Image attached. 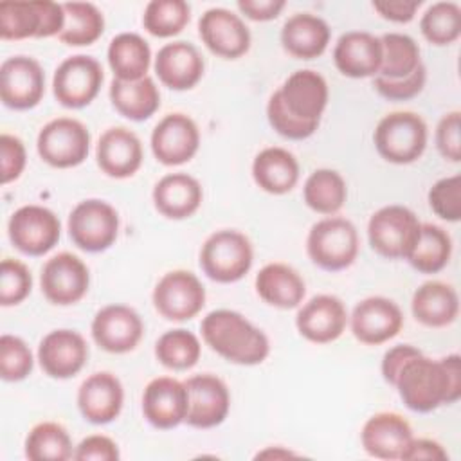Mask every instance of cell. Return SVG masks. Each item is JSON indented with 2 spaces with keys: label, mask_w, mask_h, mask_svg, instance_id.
I'll return each instance as SVG.
<instances>
[{
  "label": "cell",
  "mask_w": 461,
  "mask_h": 461,
  "mask_svg": "<svg viewBox=\"0 0 461 461\" xmlns=\"http://www.w3.org/2000/svg\"><path fill=\"white\" fill-rule=\"evenodd\" d=\"M393 387L414 412L425 414L439 405L456 403L461 398V357L450 353L432 360L421 353L400 369Z\"/></svg>",
  "instance_id": "1"
},
{
  "label": "cell",
  "mask_w": 461,
  "mask_h": 461,
  "mask_svg": "<svg viewBox=\"0 0 461 461\" xmlns=\"http://www.w3.org/2000/svg\"><path fill=\"white\" fill-rule=\"evenodd\" d=\"M200 331L203 342L214 353L236 366H258L270 353L267 333L234 310L209 312L200 322Z\"/></svg>",
  "instance_id": "2"
},
{
  "label": "cell",
  "mask_w": 461,
  "mask_h": 461,
  "mask_svg": "<svg viewBox=\"0 0 461 461\" xmlns=\"http://www.w3.org/2000/svg\"><path fill=\"white\" fill-rule=\"evenodd\" d=\"M427 140V122L414 112H391L384 115L373 133L378 155L398 166L416 162L423 155Z\"/></svg>",
  "instance_id": "3"
},
{
  "label": "cell",
  "mask_w": 461,
  "mask_h": 461,
  "mask_svg": "<svg viewBox=\"0 0 461 461\" xmlns=\"http://www.w3.org/2000/svg\"><path fill=\"white\" fill-rule=\"evenodd\" d=\"M357 227L340 216H326L312 225L306 236V254L313 265L339 272L353 265L358 256Z\"/></svg>",
  "instance_id": "4"
},
{
  "label": "cell",
  "mask_w": 461,
  "mask_h": 461,
  "mask_svg": "<svg viewBox=\"0 0 461 461\" xmlns=\"http://www.w3.org/2000/svg\"><path fill=\"white\" fill-rule=\"evenodd\" d=\"M254 263L250 240L236 229L212 232L200 249V267L216 283H236L243 279Z\"/></svg>",
  "instance_id": "5"
},
{
  "label": "cell",
  "mask_w": 461,
  "mask_h": 461,
  "mask_svg": "<svg viewBox=\"0 0 461 461\" xmlns=\"http://www.w3.org/2000/svg\"><path fill=\"white\" fill-rule=\"evenodd\" d=\"M421 223L405 205H384L375 211L367 221V240L371 249L387 259H407Z\"/></svg>",
  "instance_id": "6"
},
{
  "label": "cell",
  "mask_w": 461,
  "mask_h": 461,
  "mask_svg": "<svg viewBox=\"0 0 461 461\" xmlns=\"http://www.w3.org/2000/svg\"><path fill=\"white\" fill-rule=\"evenodd\" d=\"M65 25L63 4L50 0L2 2L0 4V38H50L58 36Z\"/></svg>",
  "instance_id": "7"
},
{
  "label": "cell",
  "mask_w": 461,
  "mask_h": 461,
  "mask_svg": "<svg viewBox=\"0 0 461 461\" xmlns=\"http://www.w3.org/2000/svg\"><path fill=\"white\" fill-rule=\"evenodd\" d=\"M36 149L40 158L52 167H76L90 153V131L74 117H56L40 130Z\"/></svg>",
  "instance_id": "8"
},
{
  "label": "cell",
  "mask_w": 461,
  "mask_h": 461,
  "mask_svg": "<svg viewBox=\"0 0 461 461\" xmlns=\"http://www.w3.org/2000/svg\"><path fill=\"white\" fill-rule=\"evenodd\" d=\"M67 229L77 249L92 254L103 252L117 240L119 212L104 200L88 198L70 211Z\"/></svg>",
  "instance_id": "9"
},
{
  "label": "cell",
  "mask_w": 461,
  "mask_h": 461,
  "mask_svg": "<svg viewBox=\"0 0 461 461\" xmlns=\"http://www.w3.org/2000/svg\"><path fill=\"white\" fill-rule=\"evenodd\" d=\"M104 81L101 63L86 54L65 58L52 76V94L65 108L88 106Z\"/></svg>",
  "instance_id": "10"
},
{
  "label": "cell",
  "mask_w": 461,
  "mask_h": 461,
  "mask_svg": "<svg viewBox=\"0 0 461 461\" xmlns=\"http://www.w3.org/2000/svg\"><path fill=\"white\" fill-rule=\"evenodd\" d=\"M151 301L166 321L184 322L196 317L205 306V288L189 270L166 272L155 285Z\"/></svg>",
  "instance_id": "11"
},
{
  "label": "cell",
  "mask_w": 461,
  "mask_h": 461,
  "mask_svg": "<svg viewBox=\"0 0 461 461\" xmlns=\"http://www.w3.org/2000/svg\"><path fill=\"white\" fill-rule=\"evenodd\" d=\"M7 236L14 249L27 256H43L58 245L61 223L49 207L29 203L18 207L7 221Z\"/></svg>",
  "instance_id": "12"
},
{
  "label": "cell",
  "mask_w": 461,
  "mask_h": 461,
  "mask_svg": "<svg viewBox=\"0 0 461 461\" xmlns=\"http://www.w3.org/2000/svg\"><path fill=\"white\" fill-rule=\"evenodd\" d=\"M40 286L49 303L56 306H70L86 295L90 286V270L79 256L72 252H59L43 263Z\"/></svg>",
  "instance_id": "13"
},
{
  "label": "cell",
  "mask_w": 461,
  "mask_h": 461,
  "mask_svg": "<svg viewBox=\"0 0 461 461\" xmlns=\"http://www.w3.org/2000/svg\"><path fill=\"white\" fill-rule=\"evenodd\" d=\"M90 333L101 349L106 353L122 355L139 346L144 335V322L133 308L113 303L95 312L90 324Z\"/></svg>",
  "instance_id": "14"
},
{
  "label": "cell",
  "mask_w": 461,
  "mask_h": 461,
  "mask_svg": "<svg viewBox=\"0 0 461 461\" xmlns=\"http://www.w3.org/2000/svg\"><path fill=\"white\" fill-rule=\"evenodd\" d=\"M45 94V72L31 56H11L0 65V99L11 110H31Z\"/></svg>",
  "instance_id": "15"
},
{
  "label": "cell",
  "mask_w": 461,
  "mask_h": 461,
  "mask_svg": "<svg viewBox=\"0 0 461 461\" xmlns=\"http://www.w3.org/2000/svg\"><path fill=\"white\" fill-rule=\"evenodd\" d=\"M187 389L185 421L194 429H212L225 421L230 411V393L227 384L211 373L193 375L184 380Z\"/></svg>",
  "instance_id": "16"
},
{
  "label": "cell",
  "mask_w": 461,
  "mask_h": 461,
  "mask_svg": "<svg viewBox=\"0 0 461 461\" xmlns=\"http://www.w3.org/2000/svg\"><path fill=\"white\" fill-rule=\"evenodd\" d=\"M348 322L358 342L378 346L394 339L402 331L403 313L393 299L371 295L355 304Z\"/></svg>",
  "instance_id": "17"
},
{
  "label": "cell",
  "mask_w": 461,
  "mask_h": 461,
  "mask_svg": "<svg viewBox=\"0 0 461 461\" xmlns=\"http://www.w3.org/2000/svg\"><path fill=\"white\" fill-rule=\"evenodd\" d=\"M155 158L164 166L189 162L200 148V130L196 122L180 112L164 115L149 137Z\"/></svg>",
  "instance_id": "18"
},
{
  "label": "cell",
  "mask_w": 461,
  "mask_h": 461,
  "mask_svg": "<svg viewBox=\"0 0 461 461\" xmlns=\"http://www.w3.org/2000/svg\"><path fill=\"white\" fill-rule=\"evenodd\" d=\"M203 45L225 59L241 58L250 49V31L243 18L225 7H211L198 20Z\"/></svg>",
  "instance_id": "19"
},
{
  "label": "cell",
  "mask_w": 461,
  "mask_h": 461,
  "mask_svg": "<svg viewBox=\"0 0 461 461\" xmlns=\"http://www.w3.org/2000/svg\"><path fill=\"white\" fill-rule=\"evenodd\" d=\"M88 360V344L85 337L68 328L49 331L38 346V362L50 378L67 380L76 376Z\"/></svg>",
  "instance_id": "20"
},
{
  "label": "cell",
  "mask_w": 461,
  "mask_h": 461,
  "mask_svg": "<svg viewBox=\"0 0 461 461\" xmlns=\"http://www.w3.org/2000/svg\"><path fill=\"white\" fill-rule=\"evenodd\" d=\"M348 321L349 315L342 299L331 294H319L299 306L295 328L306 340L328 344L344 333Z\"/></svg>",
  "instance_id": "21"
},
{
  "label": "cell",
  "mask_w": 461,
  "mask_h": 461,
  "mask_svg": "<svg viewBox=\"0 0 461 461\" xmlns=\"http://www.w3.org/2000/svg\"><path fill=\"white\" fill-rule=\"evenodd\" d=\"M142 414L146 421L160 430H169L185 421L187 389L173 376H157L142 393Z\"/></svg>",
  "instance_id": "22"
},
{
  "label": "cell",
  "mask_w": 461,
  "mask_h": 461,
  "mask_svg": "<svg viewBox=\"0 0 461 461\" xmlns=\"http://www.w3.org/2000/svg\"><path fill=\"white\" fill-rule=\"evenodd\" d=\"M142 142L135 131L124 126L104 130L95 144V162L110 178L133 176L142 166Z\"/></svg>",
  "instance_id": "23"
},
{
  "label": "cell",
  "mask_w": 461,
  "mask_h": 461,
  "mask_svg": "<svg viewBox=\"0 0 461 461\" xmlns=\"http://www.w3.org/2000/svg\"><path fill=\"white\" fill-rule=\"evenodd\" d=\"M76 400L81 416L88 423L106 425L122 411L124 387L113 373L97 371L81 382Z\"/></svg>",
  "instance_id": "24"
},
{
  "label": "cell",
  "mask_w": 461,
  "mask_h": 461,
  "mask_svg": "<svg viewBox=\"0 0 461 461\" xmlns=\"http://www.w3.org/2000/svg\"><path fill=\"white\" fill-rule=\"evenodd\" d=\"M158 81L171 90H191L203 76V58L200 50L184 40L162 45L153 63Z\"/></svg>",
  "instance_id": "25"
},
{
  "label": "cell",
  "mask_w": 461,
  "mask_h": 461,
  "mask_svg": "<svg viewBox=\"0 0 461 461\" xmlns=\"http://www.w3.org/2000/svg\"><path fill=\"white\" fill-rule=\"evenodd\" d=\"M286 110L303 121L321 122L330 99L326 79L312 68L292 72L277 88Z\"/></svg>",
  "instance_id": "26"
},
{
  "label": "cell",
  "mask_w": 461,
  "mask_h": 461,
  "mask_svg": "<svg viewBox=\"0 0 461 461\" xmlns=\"http://www.w3.org/2000/svg\"><path fill=\"white\" fill-rule=\"evenodd\" d=\"M414 438L411 423L398 412H376L364 423L360 441L364 450L376 459H402Z\"/></svg>",
  "instance_id": "27"
},
{
  "label": "cell",
  "mask_w": 461,
  "mask_h": 461,
  "mask_svg": "<svg viewBox=\"0 0 461 461\" xmlns=\"http://www.w3.org/2000/svg\"><path fill=\"white\" fill-rule=\"evenodd\" d=\"M333 63L346 77H375L382 67V41L367 31H348L333 47Z\"/></svg>",
  "instance_id": "28"
},
{
  "label": "cell",
  "mask_w": 461,
  "mask_h": 461,
  "mask_svg": "<svg viewBox=\"0 0 461 461\" xmlns=\"http://www.w3.org/2000/svg\"><path fill=\"white\" fill-rule=\"evenodd\" d=\"M155 209L167 220H185L193 216L203 200L200 182L187 173H167L153 187Z\"/></svg>",
  "instance_id": "29"
},
{
  "label": "cell",
  "mask_w": 461,
  "mask_h": 461,
  "mask_svg": "<svg viewBox=\"0 0 461 461\" xmlns=\"http://www.w3.org/2000/svg\"><path fill=\"white\" fill-rule=\"evenodd\" d=\"M331 38L326 20L313 13H295L281 27L283 49L297 59H315L324 54Z\"/></svg>",
  "instance_id": "30"
},
{
  "label": "cell",
  "mask_w": 461,
  "mask_h": 461,
  "mask_svg": "<svg viewBox=\"0 0 461 461\" xmlns=\"http://www.w3.org/2000/svg\"><path fill=\"white\" fill-rule=\"evenodd\" d=\"M258 295L279 310L299 308L306 295V283L301 274L281 261L265 265L254 279Z\"/></svg>",
  "instance_id": "31"
},
{
  "label": "cell",
  "mask_w": 461,
  "mask_h": 461,
  "mask_svg": "<svg viewBox=\"0 0 461 461\" xmlns=\"http://www.w3.org/2000/svg\"><path fill=\"white\" fill-rule=\"evenodd\" d=\"M411 312L427 328H445L459 315V295L448 283L425 281L412 294Z\"/></svg>",
  "instance_id": "32"
},
{
  "label": "cell",
  "mask_w": 461,
  "mask_h": 461,
  "mask_svg": "<svg viewBox=\"0 0 461 461\" xmlns=\"http://www.w3.org/2000/svg\"><path fill=\"white\" fill-rule=\"evenodd\" d=\"M299 162L285 148L268 146L252 160V178L268 194H286L299 182Z\"/></svg>",
  "instance_id": "33"
},
{
  "label": "cell",
  "mask_w": 461,
  "mask_h": 461,
  "mask_svg": "<svg viewBox=\"0 0 461 461\" xmlns=\"http://www.w3.org/2000/svg\"><path fill=\"white\" fill-rule=\"evenodd\" d=\"M108 95L117 113L135 122L149 119L160 106L158 86L149 76L137 81L112 79Z\"/></svg>",
  "instance_id": "34"
},
{
  "label": "cell",
  "mask_w": 461,
  "mask_h": 461,
  "mask_svg": "<svg viewBox=\"0 0 461 461\" xmlns=\"http://www.w3.org/2000/svg\"><path fill=\"white\" fill-rule=\"evenodd\" d=\"M113 79L137 81L148 76L151 65L149 43L137 32H121L112 38L106 50Z\"/></svg>",
  "instance_id": "35"
},
{
  "label": "cell",
  "mask_w": 461,
  "mask_h": 461,
  "mask_svg": "<svg viewBox=\"0 0 461 461\" xmlns=\"http://www.w3.org/2000/svg\"><path fill=\"white\" fill-rule=\"evenodd\" d=\"M348 198V185L344 176L330 167H321L310 173L303 185L304 203L317 214H337Z\"/></svg>",
  "instance_id": "36"
},
{
  "label": "cell",
  "mask_w": 461,
  "mask_h": 461,
  "mask_svg": "<svg viewBox=\"0 0 461 461\" xmlns=\"http://www.w3.org/2000/svg\"><path fill=\"white\" fill-rule=\"evenodd\" d=\"M65 25L58 34L59 41L70 47L95 43L104 32V16L92 2H65Z\"/></svg>",
  "instance_id": "37"
},
{
  "label": "cell",
  "mask_w": 461,
  "mask_h": 461,
  "mask_svg": "<svg viewBox=\"0 0 461 461\" xmlns=\"http://www.w3.org/2000/svg\"><path fill=\"white\" fill-rule=\"evenodd\" d=\"M452 256V238L450 234L434 223H421L420 236L407 256L409 265L421 274L441 272Z\"/></svg>",
  "instance_id": "38"
},
{
  "label": "cell",
  "mask_w": 461,
  "mask_h": 461,
  "mask_svg": "<svg viewBox=\"0 0 461 461\" xmlns=\"http://www.w3.org/2000/svg\"><path fill=\"white\" fill-rule=\"evenodd\" d=\"M68 430L56 421L34 425L25 438V457L31 461H67L74 457Z\"/></svg>",
  "instance_id": "39"
},
{
  "label": "cell",
  "mask_w": 461,
  "mask_h": 461,
  "mask_svg": "<svg viewBox=\"0 0 461 461\" xmlns=\"http://www.w3.org/2000/svg\"><path fill=\"white\" fill-rule=\"evenodd\" d=\"M382 41V67L378 76L385 79H403L421 63V52L416 40L403 32H385Z\"/></svg>",
  "instance_id": "40"
},
{
  "label": "cell",
  "mask_w": 461,
  "mask_h": 461,
  "mask_svg": "<svg viewBox=\"0 0 461 461\" xmlns=\"http://www.w3.org/2000/svg\"><path fill=\"white\" fill-rule=\"evenodd\" d=\"M202 355L200 339L185 330L175 328L164 331L155 342V357L157 360L173 371H187L196 366Z\"/></svg>",
  "instance_id": "41"
},
{
  "label": "cell",
  "mask_w": 461,
  "mask_h": 461,
  "mask_svg": "<svg viewBox=\"0 0 461 461\" xmlns=\"http://www.w3.org/2000/svg\"><path fill=\"white\" fill-rule=\"evenodd\" d=\"M423 38L436 45H450L461 36V7L456 2H434L420 18Z\"/></svg>",
  "instance_id": "42"
},
{
  "label": "cell",
  "mask_w": 461,
  "mask_h": 461,
  "mask_svg": "<svg viewBox=\"0 0 461 461\" xmlns=\"http://www.w3.org/2000/svg\"><path fill=\"white\" fill-rule=\"evenodd\" d=\"M191 7L185 0H151L144 7L142 25L157 38H171L185 29Z\"/></svg>",
  "instance_id": "43"
},
{
  "label": "cell",
  "mask_w": 461,
  "mask_h": 461,
  "mask_svg": "<svg viewBox=\"0 0 461 461\" xmlns=\"http://www.w3.org/2000/svg\"><path fill=\"white\" fill-rule=\"evenodd\" d=\"M34 357L27 342L16 335L0 337V376L4 382H20L32 371Z\"/></svg>",
  "instance_id": "44"
},
{
  "label": "cell",
  "mask_w": 461,
  "mask_h": 461,
  "mask_svg": "<svg viewBox=\"0 0 461 461\" xmlns=\"http://www.w3.org/2000/svg\"><path fill=\"white\" fill-rule=\"evenodd\" d=\"M32 288V276L25 263L4 258L0 265V304L16 306L27 299Z\"/></svg>",
  "instance_id": "45"
},
{
  "label": "cell",
  "mask_w": 461,
  "mask_h": 461,
  "mask_svg": "<svg viewBox=\"0 0 461 461\" xmlns=\"http://www.w3.org/2000/svg\"><path fill=\"white\" fill-rule=\"evenodd\" d=\"M267 119H268V124L274 128L276 133H279L281 137L290 139V140L308 139L319 128V122L303 121V119H297L295 115H292L286 110V106H285V103H283V99H281L277 90L268 97Z\"/></svg>",
  "instance_id": "46"
},
{
  "label": "cell",
  "mask_w": 461,
  "mask_h": 461,
  "mask_svg": "<svg viewBox=\"0 0 461 461\" xmlns=\"http://www.w3.org/2000/svg\"><path fill=\"white\" fill-rule=\"evenodd\" d=\"M430 211L445 221L461 220V175H450L432 184L427 194Z\"/></svg>",
  "instance_id": "47"
},
{
  "label": "cell",
  "mask_w": 461,
  "mask_h": 461,
  "mask_svg": "<svg viewBox=\"0 0 461 461\" xmlns=\"http://www.w3.org/2000/svg\"><path fill=\"white\" fill-rule=\"evenodd\" d=\"M427 81V68L425 65H420L411 76L403 79H385L382 76L373 77L375 90L389 101H409L416 97Z\"/></svg>",
  "instance_id": "48"
},
{
  "label": "cell",
  "mask_w": 461,
  "mask_h": 461,
  "mask_svg": "<svg viewBox=\"0 0 461 461\" xmlns=\"http://www.w3.org/2000/svg\"><path fill=\"white\" fill-rule=\"evenodd\" d=\"M436 148L448 162L461 160V112L452 110L445 113L436 126Z\"/></svg>",
  "instance_id": "49"
},
{
  "label": "cell",
  "mask_w": 461,
  "mask_h": 461,
  "mask_svg": "<svg viewBox=\"0 0 461 461\" xmlns=\"http://www.w3.org/2000/svg\"><path fill=\"white\" fill-rule=\"evenodd\" d=\"M27 164V153L22 139L16 135L2 133L0 135V178L2 184L14 182L20 178Z\"/></svg>",
  "instance_id": "50"
},
{
  "label": "cell",
  "mask_w": 461,
  "mask_h": 461,
  "mask_svg": "<svg viewBox=\"0 0 461 461\" xmlns=\"http://www.w3.org/2000/svg\"><path fill=\"white\" fill-rule=\"evenodd\" d=\"M119 457L117 443L104 434L86 436L74 448V459L77 461H117Z\"/></svg>",
  "instance_id": "51"
},
{
  "label": "cell",
  "mask_w": 461,
  "mask_h": 461,
  "mask_svg": "<svg viewBox=\"0 0 461 461\" xmlns=\"http://www.w3.org/2000/svg\"><path fill=\"white\" fill-rule=\"evenodd\" d=\"M421 355V349H418L412 344H396L393 348H389L384 357H382V364H380V371L384 380L393 385L400 369L414 357Z\"/></svg>",
  "instance_id": "52"
},
{
  "label": "cell",
  "mask_w": 461,
  "mask_h": 461,
  "mask_svg": "<svg viewBox=\"0 0 461 461\" xmlns=\"http://www.w3.org/2000/svg\"><path fill=\"white\" fill-rule=\"evenodd\" d=\"M421 0H375L373 9L385 20L407 23L416 16Z\"/></svg>",
  "instance_id": "53"
},
{
  "label": "cell",
  "mask_w": 461,
  "mask_h": 461,
  "mask_svg": "<svg viewBox=\"0 0 461 461\" xmlns=\"http://www.w3.org/2000/svg\"><path fill=\"white\" fill-rule=\"evenodd\" d=\"M238 9L249 20L270 22L276 20L285 9V0H238Z\"/></svg>",
  "instance_id": "54"
},
{
  "label": "cell",
  "mask_w": 461,
  "mask_h": 461,
  "mask_svg": "<svg viewBox=\"0 0 461 461\" xmlns=\"http://www.w3.org/2000/svg\"><path fill=\"white\" fill-rule=\"evenodd\" d=\"M403 461H420V459H432V461H445L448 459V452L443 448L441 443L429 439V438H412L407 450L403 452Z\"/></svg>",
  "instance_id": "55"
},
{
  "label": "cell",
  "mask_w": 461,
  "mask_h": 461,
  "mask_svg": "<svg viewBox=\"0 0 461 461\" xmlns=\"http://www.w3.org/2000/svg\"><path fill=\"white\" fill-rule=\"evenodd\" d=\"M295 454L292 452V450H286V448H283V447H268V448H265V450H261V452H258L256 454V457L259 459V457H274V459H279V457H294Z\"/></svg>",
  "instance_id": "56"
}]
</instances>
